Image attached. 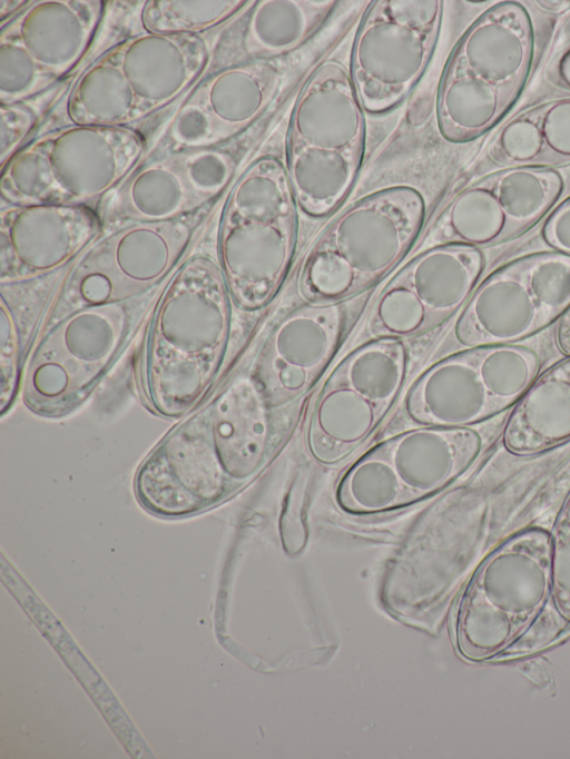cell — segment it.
Listing matches in <instances>:
<instances>
[{"mask_svg": "<svg viewBox=\"0 0 570 759\" xmlns=\"http://www.w3.org/2000/svg\"><path fill=\"white\" fill-rule=\"evenodd\" d=\"M546 76L553 86L570 92V43L550 61Z\"/></svg>", "mask_w": 570, "mask_h": 759, "instance_id": "cell-32", "label": "cell"}, {"mask_svg": "<svg viewBox=\"0 0 570 759\" xmlns=\"http://www.w3.org/2000/svg\"><path fill=\"white\" fill-rule=\"evenodd\" d=\"M480 434L419 426L363 454L342 476L336 500L346 512L375 514L411 505L460 479L478 459Z\"/></svg>", "mask_w": 570, "mask_h": 759, "instance_id": "cell-9", "label": "cell"}, {"mask_svg": "<svg viewBox=\"0 0 570 759\" xmlns=\"http://www.w3.org/2000/svg\"><path fill=\"white\" fill-rule=\"evenodd\" d=\"M541 239L550 250L570 256V196L546 217Z\"/></svg>", "mask_w": 570, "mask_h": 759, "instance_id": "cell-31", "label": "cell"}, {"mask_svg": "<svg viewBox=\"0 0 570 759\" xmlns=\"http://www.w3.org/2000/svg\"><path fill=\"white\" fill-rule=\"evenodd\" d=\"M347 322L343 303H312L291 310L274 326L252 374L268 408L299 397L314 385L336 353Z\"/></svg>", "mask_w": 570, "mask_h": 759, "instance_id": "cell-22", "label": "cell"}, {"mask_svg": "<svg viewBox=\"0 0 570 759\" xmlns=\"http://www.w3.org/2000/svg\"><path fill=\"white\" fill-rule=\"evenodd\" d=\"M338 2L334 0L250 1L210 43L205 71L250 62L271 61L308 41L326 22Z\"/></svg>", "mask_w": 570, "mask_h": 759, "instance_id": "cell-24", "label": "cell"}, {"mask_svg": "<svg viewBox=\"0 0 570 759\" xmlns=\"http://www.w3.org/2000/svg\"><path fill=\"white\" fill-rule=\"evenodd\" d=\"M563 188L557 169L500 168L450 200L434 224L432 240L480 249L510 241L547 217Z\"/></svg>", "mask_w": 570, "mask_h": 759, "instance_id": "cell-18", "label": "cell"}, {"mask_svg": "<svg viewBox=\"0 0 570 759\" xmlns=\"http://www.w3.org/2000/svg\"><path fill=\"white\" fill-rule=\"evenodd\" d=\"M570 631L568 621L557 609L552 599L538 617L529 624L497 659H511L537 652Z\"/></svg>", "mask_w": 570, "mask_h": 759, "instance_id": "cell-29", "label": "cell"}, {"mask_svg": "<svg viewBox=\"0 0 570 759\" xmlns=\"http://www.w3.org/2000/svg\"><path fill=\"white\" fill-rule=\"evenodd\" d=\"M266 408H268L253 382L232 385L216 401L193 416L186 424L204 435L205 447L188 450V455L200 456L188 470V476L166 500L161 510L167 511L174 500L196 472L200 470L188 495L185 515L198 509H208L247 481L261 465L268 440Z\"/></svg>", "mask_w": 570, "mask_h": 759, "instance_id": "cell-21", "label": "cell"}, {"mask_svg": "<svg viewBox=\"0 0 570 759\" xmlns=\"http://www.w3.org/2000/svg\"><path fill=\"white\" fill-rule=\"evenodd\" d=\"M209 59L208 33L139 30L77 73L63 100V121L66 126L129 127L145 136L144 129L151 130L155 119L164 121L204 76Z\"/></svg>", "mask_w": 570, "mask_h": 759, "instance_id": "cell-2", "label": "cell"}, {"mask_svg": "<svg viewBox=\"0 0 570 759\" xmlns=\"http://www.w3.org/2000/svg\"><path fill=\"white\" fill-rule=\"evenodd\" d=\"M249 1H142L139 29L159 34H206L226 24Z\"/></svg>", "mask_w": 570, "mask_h": 759, "instance_id": "cell-27", "label": "cell"}, {"mask_svg": "<svg viewBox=\"0 0 570 759\" xmlns=\"http://www.w3.org/2000/svg\"><path fill=\"white\" fill-rule=\"evenodd\" d=\"M539 41L532 12L519 1L497 3L465 30L438 89L436 121L445 140H474L505 118L531 76Z\"/></svg>", "mask_w": 570, "mask_h": 759, "instance_id": "cell-3", "label": "cell"}, {"mask_svg": "<svg viewBox=\"0 0 570 759\" xmlns=\"http://www.w3.org/2000/svg\"><path fill=\"white\" fill-rule=\"evenodd\" d=\"M364 108L346 68L323 61L301 88L286 137V172L297 206L324 217L348 195L365 149Z\"/></svg>", "mask_w": 570, "mask_h": 759, "instance_id": "cell-4", "label": "cell"}, {"mask_svg": "<svg viewBox=\"0 0 570 759\" xmlns=\"http://www.w3.org/2000/svg\"><path fill=\"white\" fill-rule=\"evenodd\" d=\"M297 240V203L285 166L254 160L234 184L218 231L219 266L233 303L265 307L281 289Z\"/></svg>", "mask_w": 570, "mask_h": 759, "instance_id": "cell-5", "label": "cell"}, {"mask_svg": "<svg viewBox=\"0 0 570 759\" xmlns=\"http://www.w3.org/2000/svg\"><path fill=\"white\" fill-rule=\"evenodd\" d=\"M442 13L440 0L371 2L354 39L350 70L366 111H391L410 95L434 52Z\"/></svg>", "mask_w": 570, "mask_h": 759, "instance_id": "cell-14", "label": "cell"}, {"mask_svg": "<svg viewBox=\"0 0 570 759\" xmlns=\"http://www.w3.org/2000/svg\"><path fill=\"white\" fill-rule=\"evenodd\" d=\"M488 154L501 168L570 165V96L520 111L500 127Z\"/></svg>", "mask_w": 570, "mask_h": 759, "instance_id": "cell-26", "label": "cell"}, {"mask_svg": "<svg viewBox=\"0 0 570 759\" xmlns=\"http://www.w3.org/2000/svg\"><path fill=\"white\" fill-rule=\"evenodd\" d=\"M570 441V356L540 373L512 408L502 433L517 456L547 452Z\"/></svg>", "mask_w": 570, "mask_h": 759, "instance_id": "cell-25", "label": "cell"}, {"mask_svg": "<svg viewBox=\"0 0 570 759\" xmlns=\"http://www.w3.org/2000/svg\"><path fill=\"white\" fill-rule=\"evenodd\" d=\"M209 207L177 219L105 229L72 264L50 323L86 306L127 302L155 287L181 259Z\"/></svg>", "mask_w": 570, "mask_h": 759, "instance_id": "cell-10", "label": "cell"}, {"mask_svg": "<svg viewBox=\"0 0 570 759\" xmlns=\"http://www.w3.org/2000/svg\"><path fill=\"white\" fill-rule=\"evenodd\" d=\"M236 139L147 152L98 207L104 230L128 221L177 219L212 206L239 165L244 147Z\"/></svg>", "mask_w": 570, "mask_h": 759, "instance_id": "cell-15", "label": "cell"}, {"mask_svg": "<svg viewBox=\"0 0 570 759\" xmlns=\"http://www.w3.org/2000/svg\"><path fill=\"white\" fill-rule=\"evenodd\" d=\"M540 371V356L522 345L469 347L430 366L404 408L420 426L469 428L513 408Z\"/></svg>", "mask_w": 570, "mask_h": 759, "instance_id": "cell-11", "label": "cell"}, {"mask_svg": "<svg viewBox=\"0 0 570 759\" xmlns=\"http://www.w3.org/2000/svg\"><path fill=\"white\" fill-rule=\"evenodd\" d=\"M28 102L1 103V167L35 137L39 127L37 111Z\"/></svg>", "mask_w": 570, "mask_h": 759, "instance_id": "cell-30", "label": "cell"}, {"mask_svg": "<svg viewBox=\"0 0 570 759\" xmlns=\"http://www.w3.org/2000/svg\"><path fill=\"white\" fill-rule=\"evenodd\" d=\"M146 151L144 134L129 127L49 129L1 167L2 204L81 205L98 210Z\"/></svg>", "mask_w": 570, "mask_h": 759, "instance_id": "cell-6", "label": "cell"}, {"mask_svg": "<svg viewBox=\"0 0 570 759\" xmlns=\"http://www.w3.org/2000/svg\"><path fill=\"white\" fill-rule=\"evenodd\" d=\"M485 259L480 248L433 245L411 259L379 295L367 327L375 338L417 336L459 312L480 282Z\"/></svg>", "mask_w": 570, "mask_h": 759, "instance_id": "cell-19", "label": "cell"}, {"mask_svg": "<svg viewBox=\"0 0 570 759\" xmlns=\"http://www.w3.org/2000/svg\"><path fill=\"white\" fill-rule=\"evenodd\" d=\"M550 532L519 531L495 546L458 608L455 640L472 661L497 659L552 599Z\"/></svg>", "mask_w": 570, "mask_h": 759, "instance_id": "cell-8", "label": "cell"}, {"mask_svg": "<svg viewBox=\"0 0 570 759\" xmlns=\"http://www.w3.org/2000/svg\"><path fill=\"white\" fill-rule=\"evenodd\" d=\"M105 3L29 1L1 22V102L32 99L79 67L97 34Z\"/></svg>", "mask_w": 570, "mask_h": 759, "instance_id": "cell-16", "label": "cell"}, {"mask_svg": "<svg viewBox=\"0 0 570 759\" xmlns=\"http://www.w3.org/2000/svg\"><path fill=\"white\" fill-rule=\"evenodd\" d=\"M104 233L98 211L81 205H28L1 209L0 280L22 283L79 257Z\"/></svg>", "mask_w": 570, "mask_h": 759, "instance_id": "cell-23", "label": "cell"}, {"mask_svg": "<svg viewBox=\"0 0 570 759\" xmlns=\"http://www.w3.org/2000/svg\"><path fill=\"white\" fill-rule=\"evenodd\" d=\"M130 321L122 302L86 306L53 322L30 358L26 404L56 414L80 402L121 348Z\"/></svg>", "mask_w": 570, "mask_h": 759, "instance_id": "cell-17", "label": "cell"}, {"mask_svg": "<svg viewBox=\"0 0 570 759\" xmlns=\"http://www.w3.org/2000/svg\"><path fill=\"white\" fill-rule=\"evenodd\" d=\"M570 309V256L548 250L515 258L478 284L454 326L465 348L511 345Z\"/></svg>", "mask_w": 570, "mask_h": 759, "instance_id": "cell-12", "label": "cell"}, {"mask_svg": "<svg viewBox=\"0 0 570 759\" xmlns=\"http://www.w3.org/2000/svg\"><path fill=\"white\" fill-rule=\"evenodd\" d=\"M230 295L220 266L197 255L186 260L155 309L141 361L145 395L175 416L208 390L230 333Z\"/></svg>", "mask_w": 570, "mask_h": 759, "instance_id": "cell-1", "label": "cell"}, {"mask_svg": "<svg viewBox=\"0 0 570 759\" xmlns=\"http://www.w3.org/2000/svg\"><path fill=\"white\" fill-rule=\"evenodd\" d=\"M552 601L570 621V491L550 532Z\"/></svg>", "mask_w": 570, "mask_h": 759, "instance_id": "cell-28", "label": "cell"}, {"mask_svg": "<svg viewBox=\"0 0 570 759\" xmlns=\"http://www.w3.org/2000/svg\"><path fill=\"white\" fill-rule=\"evenodd\" d=\"M279 83L281 70L271 61L204 73L149 138L148 152L210 147L240 137L266 111Z\"/></svg>", "mask_w": 570, "mask_h": 759, "instance_id": "cell-20", "label": "cell"}, {"mask_svg": "<svg viewBox=\"0 0 570 759\" xmlns=\"http://www.w3.org/2000/svg\"><path fill=\"white\" fill-rule=\"evenodd\" d=\"M425 215L409 186L375 191L346 208L312 248L299 279L317 304L340 303L373 286L411 249Z\"/></svg>", "mask_w": 570, "mask_h": 759, "instance_id": "cell-7", "label": "cell"}, {"mask_svg": "<svg viewBox=\"0 0 570 759\" xmlns=\"http://www.w3.org/2000/svg\"><path fill=\"white\" fill-rule=\"evenodd\" d=\"M407 352L396 338H374L332 372L315 403L308 448L334 464L363 444L394 404L406 376Z\"/></svg>", "mask_w": 570, "mask_h": 759, "instance_id": "cell-13", "label": "cell"}]
</instances>
